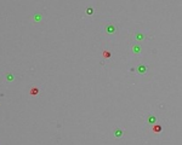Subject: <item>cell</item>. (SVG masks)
<instances>
[{
	"instance_id": "6da1fadb",
	"label": "cell",
	"mask_w": 182,
	"mask_h": 145,
	"mask_svg": "<svg viewBox=\"0 0 182 145\" xmlns=\"http://www.w3.org/2000/svg\"><path fill=\"white\" fill-rule=\"evenodd\" d=\"M103 29H104V34L108 36H113L118 33V25L115 23H107Z\"/></svg>"
},
{
	"instance_id": "7a4b0ae2",
	"label": "cell",
	"mask_w": 182,
	"mask_h": 145,
	"mask_svg": "<svg viewBox=\"0 0 182 145\" xmlns=\"http://www.w3.org/2000/svg\"><path fill=\"white\" fill-rule=\"evenodd\" d=\"M30 19L33 23H41L44 21V12L43 11H34L30 16Z\"/></svg>"
},
{
	"instance_id": "3957f363",
	"label": "cell",
	"mask_w": 182,
	"mask_h": 145,
	"mask_svg": "<svg viewBox=\"0 0 182 145\" xmlns=\"http://www.w3.org/2000/svg\"><path fill=\"white\" fill-rule=\"evenodd\" d=\"M134 39H135V42L136 44H140V42H143V41H146V39H147V35L142 31V30H136L135 31V34H134Z\"/></svg>"
},
{
	"instance_id": "277c9868",
	"label": "cell",
	"mask_w": 182,
	"mask_h": 145,
	"mask_svg": "<svg viewBox=\"0 0 182 145\" xmlns=\"http://www.w3.org/2000/svg\"><path fill=\"white\" fill-rule=\"evenodd\" d=\"M148 65L147 64H145V63H138L137 65H136V73L140 75V76H143V75H146L147 73H148Z\"/></svg>"
},
{
	"instance_id": "5b68a950",
	"label": "cell",
	"mask_w": 182,
	"mask_h": 145,
	"mask_svg": "<svg viewBox=\"0 0 182 145\" xmlns=\"http://www.w3.org/2000/svg\"><path fill=\"white\" fill-rule=\"evenodd\" d=\"M142 52H143V47H142L141 44H136L135 42V44L131 45V53L134 56H141Z\"/></svg>"
},
{
	"instance_id": "8992f818",
	"label": "cell",
	"mask_w": 182,
	"mask_h": 145,
	"mask_svg": "<svg viewBox=\"0 0 182 145\" xmlns=\"http://www.w3.org/2000/svg\"><path fill=\"white\" fill-rule=\"evenodd\" d=\"M157 116L156 115H153V114H148L147 116H146V124L148 125V126H154V125H157Z\"/></svg>"
},
{
	"instance_id": "52a82bcc",
	"label": "cell",
	"mask_w": 182,
	"mask_h": 145,
	"mask_svg": "<svg viewBox=\"0 0 182 145\" xmlns=\"http://www.w3.org/2000/svg\"><path fill=\"white\" fill-rule=\"evenodd\" d=\"M124 134H125V131H124L123 128H120V127H115V128L113 130V137H114L115 139L123 138Z\"/></svg>"
},
{
	"instance_id": "ba28073f",
	"label": "cell",
	"mask_w": 182,
	"mask_h": 145,
	"mask_svg": "<svg viewBox=\"0 0 182 145\" xmlns=\"http://www.w3.org/2000/svg\"><path fill=\"white\" fill-rule=\"evenodd\" d=\"M16 80V75L13 74V73H11V71H7L6 74H5V81L7 82V84H11V82H13Z\"/></svg>"
},
{
	"instance_id": "9c48e42d",
	"label": "cell",
	"mask_w": 182,
	"mask_h": 145,
	"mask_svg": "<svg viewBox=\"0 0 182 145\" xmlns=\"http://www.w3.org/2000/svg\"><path fill=\"white\" fill-rule=\"evenodd\" d=\"M29 94H30V97H35V96H38L39 94V87H32L30 90H29Z\"/></svg>"
},
{
	"instance_id": "30bf717a",
	"label": "cell",
	"mask_w": 182,
	"mask_h": 145,
	"mask_svg": "<svg viewBox=\"0 0 182 145\" xmlns=\"http://www.w3.org/2000/svg\"><path fill=\"white\" fill-rule=\"evenodd\" d=\"M152 131H153L154 133H160V132L163 131V127H162L160 125H154V126H152Z\"/></svg>"
},
{
	"instance_id": "8fae6325",
	"label": "cell",
	"mask_w": 182,
	"mask_h": 145,
	"mask_svg": "<svg viewBox=\"0 0 182 145\" xmlns=\"http://www.w3.org/2000/svg\"><path fill=\"white\" fill-rule=\"evenodd\" d=\"M93 13H95V10H93V7L89 6V7H86V8H85V15H86V16H92Z\"/></svg>"
},
{
	"instance_id": "7c38bea8",
	"label": "cell",
	"mask_w": 182,
	"mask_h": 145,
	"mask_svg": "<svg viewBox=\"0 0 182 145\" xmlns=\"http://www.w3.org/2000/svg\"><path fill=\"white\" fill-rule=\"evenodd\" d=\"M103 58H106V59L110 58V52H108V51H103Z\"/></svg>"
}]
</instances>
